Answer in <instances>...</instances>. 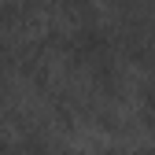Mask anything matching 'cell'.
Instances as JSON below:
<instances>
[{
    "label": "cell",
    "instance_id": "cell-1",
    "mask_svg": "<svg viewBox=\"0 0 155 155\" xmlns=\"http://www.w3.org/2000/svg\"><path fill=\"white\" fill-rule=\"evenodd\" d=\"M0 155H15V148L8 144V137H4V133H0Z\"/></svg>",
    "mask_w": 155,
    "mask_h": 155
}]
</instances>
